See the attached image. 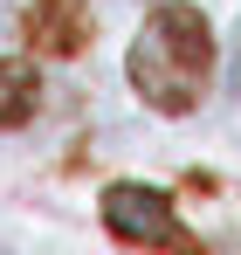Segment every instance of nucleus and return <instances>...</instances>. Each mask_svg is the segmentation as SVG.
Masks as SVG:
<instances>
[{
	"label": "nucleus",
	"mask_w": 241,
	"mask_h": 255,
	"mask_svg": "<svg viewBox=\"0 0 241 255\" xmlns=\"http://www.w3.org/2000/svg\"><path fill=\"white\" fill-rule=\"evenodd\" d=\"M21 35H28V48H35V55L69 62V55H83V48H90L97 21H90V7H83V0H35V7H28V21H21Z\"/></svg>",
	"instance_id": "7ed1b4c3"
},
{
	"label": "nucleus",
	"mask_w": 241,
	"mask_h": 255,
	"mask_svg": "<svg viewBox=\"0 0 241 255\" xmlns=\"http://www.w3.org/2000/svg\"><path fill=\"white\" fill-rule=\"evenodd\" d=\"M131 90L159 111V118H186L207 97V76H214V28H207L200 7H159L138 42H131Z\"/></svg>",
	"instance_id": "f257e3e1"
},
{
	"label": "nucleus",
	"mask_w": 241,
	"mask_h": 255,
	"mask_svg": "<svg viewBox=\"0 0 241 255\" xmlns=\"http://www.w3.org/2000/svg\"><path fill=\"white\" fill-rule=\"evenodd\" d=\"M228 83L241 90V35H235V69H228Z\"/></svg>",
	"instance_id": "39448f33"
},
{
	"label": "nucleus",
	"mask_w": 241,
	"mask_h": 255,
	"mask_svg": "<svg viewBox=\"0 0 241 255\" xmlns=\"http://www.w3.org/2000/svg\"><path fill=\"white\" fill-rule=\"evenodd\" d=\"M104 228L118 242H131V249H200L179 228V214H172V200L159 186H131V179L104 186Z\"/></svg>",
	"instance_id": "f03ea898"
},
{
	"label": "nucleus",
	"mask_w": 241,
	"mask_h": 255,
	"mask_svg": "<svg viewBox=\"0 0 241 255\" xmlns=\"http://www.w3.org/2000/svg\"><path fill=\"white\" fill-rule=\"evenodd\" d=\"M35 104H41L35 69H28V62H0V131L28 125V118H35Z\"/></svg>",
	"instance_id": "20e7f679"
}]
</instances>
